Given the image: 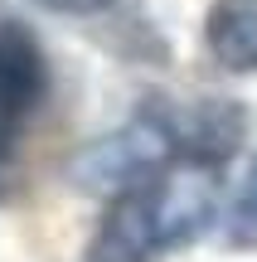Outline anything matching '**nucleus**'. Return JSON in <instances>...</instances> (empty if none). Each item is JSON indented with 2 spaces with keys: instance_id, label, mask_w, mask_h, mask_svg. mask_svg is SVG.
<instances>
[{
  "instance_id": "obj_1",
  "label": "nucleus",
  "mask_w": 257,
  "mask_h": 262,
  "mask_svg": "<svg viewBox=\"0 0 257 262\" xmlns=\"http://www.w3.org/2000/svg\"><path fill=\"white\" fill-rule=\"evenodd\" d=\"M170 160H175V150L165 141V131L155 126L151 112H141L126 126H116L112 136H97L92 146L78 150L68 160V185L97 199H122V194L155 185Z\"/></svg>"
},
{
  "instance_id": "obj_2",
  "label": "nucleus",
  "mask_w": 257,
  "mask_h": 262,
  "mask_svg": "<svg viewBox=\"0 0 257 262\" xmlns=\"http://www.w3.org/2000/svg\"><path fill=\"white\" fill-rule=\"evenodd\" d=\"M146 112L165 131L175 160H190V165H204V170L223 165L252 131V107L243 97H223V93L184 97V102L146 97Z\"/></svg>"
},
{
  "instance_id": "obj_3",
  "label": "nucleus",
  "mask_w": 257,
  "mask_h": 262,
  "mask_svg": "<svg viewBox=\"0 0 257 262\" xmlns=\"http://www.w3.org/2000/svg\"><path fill=\"white\" fill-rule=\"evenodd\" d=\"M151 209H155V233L165 248H184L194 238H204V228L219 219V185L204 165L160 175L151 185Z\"/></svg>"
},
{
  "instance_id": "obj_4",
  "label": "nucleus",
  "mask_w": 257,
  "mask_h": 262,
  "mask_svg": "<svg viewBox=\"0 0 257 262\" xmlns=\"http://www.w3.org/2000/svg\"><path fill=\"white\" fill-rule=\"evenodd\" d=\"M160 253V233H155V209H151V185L136 194L112 199L97 238L87 243L83 262H151Z\"/></svg>"
},
{
  "instance_id": "obj_5",
  "label": "nucleus",
  "mask_w": 257,
  "mask_h": 262,
  "mask_svg": "<svg viewBox=\"0 0 257 262\" xmlns=\"http://www.w3.org/2000/svg\"><path fill=\"white\" fill-rule=\"evenodd\" d=\"M204 44L228 73H257V0H214Z\"/></svg>"
},
{
  "instance_id": "obj_6",
  "label": "nucleus",
  "mask_w": 257,
  "mask_h": 262,
  "mask_svg": "<svg viewBox=\"0 0 257 262\" xmlns=\"http://www.w3.org/2000/svg\"><path fill=\"white\" fill-rule=\"evenodd\" d=\"M223 248L228 253H252L257 248V156L243 175V185L233 189L228 209H223Z\"/></svg>"
},
{
  "instance_id": "obj_7",
  "label": "nucleus",
  "mask_w": 257,
  "mask_h": 262,
  "mask_svg": "<svg viewBox=\"0 0 257 262\" xmlns=\"http://www.w3.org/2000/svg\"><path fill=\"white\" fill-rule=\"evenodd\" d=\"M39 5L63 10V15H87V10H102V5H112V0H39Z\"/></svg>"
}]
</instances>
